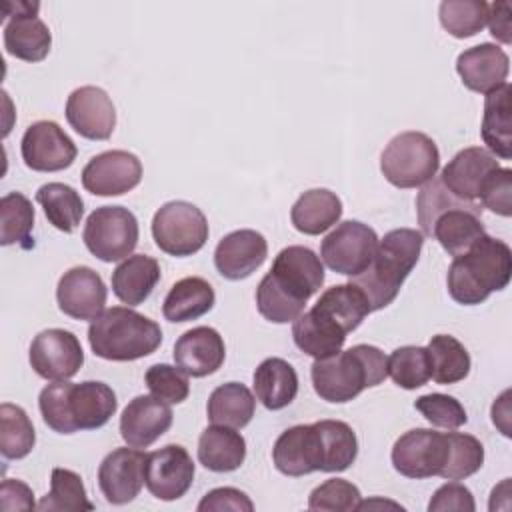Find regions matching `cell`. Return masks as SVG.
<instances>
[{
	"label": "cell",
	"mask_w": 512,
	"mask_h": 512,
	"mask_svg": "<svg viewBox=\"0 0 512 512\" xmlns=\"http://www.w3.org/2000/svg\"><path fill=\"white\" fill-rule=\"evenodd\" d=\"M322 284L320 256L306 246H286L276 254L270 272L256 288V308L274 324L294 322Z\"/></svg>",
	"instance_id": "obj_1"
},
{
	"label": "cell",
	"mask_w": 512,
	"mask_h": 512,
	"mask_svg": "<svg viewBox=\"0 0 512 512\" xmlns=\"http://www.w3.org/2000/svg\"><path fill=\"white\" fill-rule=\"evenodd\" d=\"M38 408L48 428L58 434L102 428L116 412L118 400L114 390L98 380L72 384L60 380L42 388Z\"/></svg>",
	"instance_id": "obj_2"
},
{
	"label": "cell",
	"mask_w": 512,
	"mask_h": 512,
	"mask_svg": "<svg viewBox=\"0 0 512 512\" xmlns=\"http://www.w3.org/2000/svg\"><path fill=\"white\" fill-rule=\"evenodd\" d=\"M512 276L510 246L488 234L480 236L464 254L454 256L446 286L454 302L476 306L492 292L504 290Z\"/></svg>",
	"instance_id": "obj_3"
},
{
	"label": "cell",
	"mask_w": 512,
	"mask_h": 512,
	"mask_svg": "<svg viewBox=\"0 0 512 512\" xmlns=\"http://www.w3.org/2000/svg\"><path fill=\"white\" fill-rule=\"evenodd\" d=\"M424 246V236L412 228H396L378 240L372 262L364 272L352 276V284L364 294L372 312L392 304L418 264Z\"/></svg>",
	"instance_id": "obj_4"
},
{
	"label": "cell",
	"mask_w": 512,
	"mask_h": 512,
	"mask_svg": "<svg viewBox=\"0 0 512 512\" xmlns=\"http://www.w3.org/2000/svg\"><path fill=\"white\" fill-rule=\"evenodd\" d=\"M310 376L314 392L322 400L344 404L354 400L364 388H374L386 380V356L372 344H356L328 358L314 360Z\"/></svg>",
	"instance_id": "obj_5"
},
{
	"label": "cell",
	"mask_w": 512,
	"mask_h": 512,
	"mask_svg": "<svg viewBox=\"0 0 512 512\" xmlns=\"http://www.w3.org/2000/svg\"><path fill=\"white\" fill-rule=\"evenodd\" d=\"M88 342L98 358L130 362L156 352L162 344V330L148 316L126 306H114L92 320Z\"/></svg>",
	"instance_id": "obj_6"
},
{
	"label": "cell",
	"mask_w": 512,
	"mask_h": 512,
	"mask_svg": "<svg viewBox=\"0 0 512 512\" xmlns=\"http://www.w3.org/2000/svg\"><path fill=\"white\" fill-rule=\"evenodd\" d=\"M440 166L436 142L424 132L408 130L396 134L380 156L384 178L396 188H416L432 180Z\"/></svg>",
	"instance_id": "obj_7"
},
{
	"label": "cell",
	"mask_w": 512,
	"mask_h": 512,
	"mask_svg": "<svg viewBox=\"0 0 512 512\" xmlns=\"http://www.w3.org/2000/svg\"><path fill=\"white\" fill-rule=\"evenodd\" d=\"M152 238L156 246L176 258L192 256L208 240V220L204 212L186 200L162 204L152 218Z\"/></svg>",
	"instance_id": "obj_8"
},
{
	"label": "cell",
	"mask_w": 512,
	"mask_h": 512,
	"mask_svg": "<svg viewBox=\"0 0 512 512\" xmlns=\"http://www.w3.org/2000/svg\"><path fill=\"white\" fill-rule=\"evenodd\" d=\"M138 236V220L124 206L96 208L82 230V240L88 252L102 262L128 258L138 244Z\"/></svg>",
	"instance_id": "obj_9"
},
{
	"label": "cell",
	"mask_w": 512,
	"mask_h": 512,
	"mask_svg": "<svg viewBox=\"0 0 512 512\" xmlns=\"http://www.w3.org/2000/svg\"><path fill=\"white\" fill-rule=\"evenodd\" d=\"M376 248L378 236L368 224L344 220L322 240L320 258L332 272L352 278L368 268Z\"/></svg>",
	"instance_id": "obj_10"
},
{
	"label": "cell",
	"mask_w": 512,
	"mask_h": 512,
	"mask_svg": "<svg viewBox=\"0 0 512 512\" xmlns=\"http://www.w3.org/2000/svg\"><path fill=\"white\" fill-rule=\"evenodd\" d=\"M448 456L446 434L430 428H412L392 446V466L406 478L440 476Z\"/></svg>",
	"instance_id": "obj_11"
},
{
	"label": "cell",
	"mask_w": 512,
	"mask_h": 512,
	"mask_svg": "<svg viewBox=\"0 0 512 512\" xmlns=\"http://www.w3.org/2000/svg\"><path fill=\"white\" fill-rule=\"evenodd\" d=\"M28 360L40 378L60 382L78 374L84 364V350L70 330L48 328L34 336Z\"/></svg>",
	"instance_id": "obj_12"
},
{
	"label": "cell",
	"mask_w": 512,
	"mask_h": 512,
	"mask_svg": "<svg viewBox=\"0 0 512 512\" xmlns=\"http://www.w3.org/2000/svg\"><path fill=\"white\" fill-rule=\"evenodd\" d=\"M194 462L180 444H166L146 456L144 484L148 492L164 502L182 498L194 482Z\"/></svg>",
	"instance_id": "obj_13"
},
{
	"label": "cell",
	"mask_w": 512,
	"mask_h": 512,
	"mask_svg": "<svg viewBox=\"0 0 512 512\" xmlns=\"http://www.w3.org/2000/svg\"><path fill=\"white\" fill-rule=\"evenodd\" d=\"M24 164L34 172H58L76 160L74 140L52 120L30 124L20 142Z\"/></svg>",
	"instance_id": "obj_14"
},
{
	"label": "cell",
	"mask_w": 512,
	"mask_h": 512,
	"mask_svg": "<svg viewBox=\"0 0 512 512\" xmlns=\"http://www.w3.org/2000/svg\"><path fill=\"white\" fill-rule=\"evenodd\" d=\"M142 180V162L128 150H106L88 160L82 186L94 196H122Z\"/></svg>",
	"instance_id": "obj_15"
},
{
	"label": "cell",
	"mask_w": 512,
	"mask_h": 512,
	"mask_svg": "<svg viewBox=\"0 0 512 512\" xmlns=\"http://www.w3.org/2000/svg\"><path fill=\"white\" fill-rule=\"evenodd\" d=\"M146 456L140 448H114L98 468V486L106 502L122 506L132 502L144 486Z\"/></svg>",
	"instance_id": "obj_16"
},
{
	"label": "cell",
	"mask_w": 512,
	"mask_h": 512,
	"mask_svg": "<svg viewBox=\"0 0 512 512\" xmlns=\"http://www.w3.org/2000/svg\"><path fill=\"white\" fill-rule=\"evenodd\" d=\"M106 296L102 276L88 266L66 270L56 286L58 308L74 320H96L104 312Z\"/></svg>",
	"instance_id": "obj_17"
},
{
	"label": "cell",
	"mask_w": 512,
	"mask_h": 512,
	"mask_svg": "<svg viewBox=\"0 0 512 512\" xmlns=\"http://www.w3.org/2000/svg\"><path fill=\"white\" fill-rule=\"evenodd\" d=\"M66 120L82 138L108 140L116 126V108L102 88L80 86L66 100Z\"/></svg>",
	"instance_id": "obj_18"
},
{
	"label": "cell",
	"mask_w": 512,
	"mask_h": 512,
	"mask_svg": "<svg viewBox=\"0 0 512 512\" xmlns=\"http://www.w3.org/2000/svg\"><path fill=\"white\" fill-rule=\"evenodd\" d=\"M170 406L156 396H136L120 416V436L132 448H148L172 426Z\"/></svg>",
	"instance_id": "obj_19"
},
{
	"label": "cell",
	"mask_w": 512,
	"mask_h": 512,
	"mask_svg": "<svg viewBox=\"0 0 512 512\" xmlns=\"http://www.w3.org/2000/svg\"><path fill=\"white\" fill-rule=\"evenodd\" d=\"M268 256L266 238L250 228L226 234L214 250V266L226 280H242L256 272Z\"/></svg>",
	"instance_id": "obj_20"
},
{
	"label": "cell",
	"mask_w": 512,
	"mask_h": 512,
	"mask_svg": "<svg viewBox=\"0 0 512 512\" xmlns=\"http://www.w3.org/2000/svg\"><path fill=\"white\" fill-rule=\"evenodd\" d=\"M456 72L468 90L488 94L506 84L510 60L500 46L482 42L458 54Z\"/></svg>",
	"instance_id": "obj_21"
},
{
	"label": "cell",
	"mask_w": 512,
	"mask_h": 512,
	"mask_svg": "<svg viewBox=\"0 0 512 512\" xmlns=\"http://www.w3.org/2000/svg\"><path fill=\"white\" fill-rule=\"evenodd\" d=\"M224 358V340L220 332L210 326H196L186 330L174 344L176 366L192 378L214 374L224 364Z\"/></svg>",
	"instance_id": "obj_22"
},
{
	"label": "cell",
	"mask_w": 512,
	"mask_h": 512,
	"mask_svg": "<svg viewBox=\"0 0 512 512\" xmlns=\"http://www.w3.org/2000/svg\"><path fill=\"white\" fill-rule=\"evenodd\" d=\"M500 168L496 156L480 146H470L460 150L438 176L440 182L458 198L466 202H476L484 178Z\"/></svg>",
	"instance_id": "obj_23"
},
{
	"label": "cell",
	"mask_w": 512,
	"mask_h": 512,
	"mask_svg": "<svg viewBox=\"0 0 512 512\" xmlns=\"http://www.w3.org/2000/svg\"><path fill=\"white\" fill-rule=\"evenodd\" d=\"M272 460L284 476H304L320 472L318 438L312 424H298L284 430L272 448Z\"/></svg>",
	"instance_id": "obj_24"
},
{
	"label": "cell",
	"mask_w": 512,
	"mask_h": 512,
	"mask_svg": "<svg viewBox=\"0 0 512 512\" xmlns=\"http://www.w3.org/2000/svg\"><path fill=\"white\" fill-rule=\"evenodd\" d=\"M482 208L480 206H460L442 212L430 230V236L450 254H464L480 236H484Z\"/></svg>",
	"instance_id": "obj_25"
},
{
	"label": "cell",
	"mask_w": 512,
	"mask_h": 512,
	"mask_svg": "<svg viewBox=\"0 0 512 512\" xmlns=\"http://www.w3.org/2000/svg\"><path fill=\"white\" fill-rule=\"evenodd\" d=\"M346 336L348 334L334 320L318 312L314 306L308 312H302L292 324L294 344L314 360L340 352Z\"/></svg>",
	"instance_id": "obj_26"
},
{
	"label": "cell",
	"mask_w": 512,
	"mask_h": 512,
	"mask_svg": "<svg viewBox=\"0 0 512 512\" xmlns=\"http://www.w3.org/2000/svg\"><path fill=\"white\" fill-rule=\"evenodd\" d=\"M160 280V264L148 254H130L112 272V292L128 306L142 304Z\"/></svg>",
	"instance_id": "obj_27"
},
{
	"label": "cell",
	"mask_w": 512,
	"mask_h": 512,
	"mask_svg": "<svg viewBox=\"0 0 512 512\" xmlns=\"http://www.w3.org/2000/svg\"><path fill=\"white\" fill-rule=\"evenodd\" d=\"M256 400L268 410H282L294 402L298 394V374L294 366L282 358H266L254 370Z\"/></svg>",
	"instance_id": "obj_28"
},
{
	"label": "cell",
	"mask_w": 512,
	"mask_h": 512,
	"mask_svg": "<svg viewBox=\"0 0 512 512\" xmlns=\"http://www.w3.org/2000/svg\"><path fill=\"white\" fill-rule=\"evenodd\" d=\"M246 458V440L236 428L208 426L198 438V462L210 472H234Z\"/></svg>",
	"instance_id": "obj_29"
},
{
	"label": "cell",
	"mask_w": 512,
	"mask_h": 512,
	"mask_svg": "<svg viewBox=\"0 0 512 512\" xmlns=\"http://www.w3.org/2000/svg\"><path fill=\"white\" fill-rule=\"evenodd\" d=\"M52 34L36 14L10 16L4 24V48L24 62H40L48 56Z\"/></svg>",
	"instance_id": "obj_30"
},
{
	"label": "cell",
	"mask_w": 512,
	"mask_h": 512,
	"mask_svg": "<svg viewBox=\"0 0 512 512\" xmlns=\"http://www.w3.org/2000/svg\"><path fill=\"white\" fill-rule=\"evenodd\" d=\"M342 216V200L328 188L306 190L290 210L292 226L308 236H318L332 228Z\"/></svg>",
	"instance_id": "obj_31"
},
{
	"label": "cell",
	"mask_w": 512,
	"mask_h": 512,
	"mask_svg": "<svg viewBox=\"0 0 512 512\" xmlns=\"http://www.w3.org/2000/svg\"><path fill=\"white\" fill-rule=\"evenodd\" d=\"M216 294L208 280L200 276H188L172 284L168 290L162 314L168 322H190L214 308Z\"/></svg>",
	"instance_id": "obj_32"
},
{
	"label": "cell",
	"mask_w": 512,
	"mask_h": 512,
	"mask_svg": "<svg viewBox=\"0 0 512 512\" xmlns=\"http://www.w3.org/2000/svg\"><path fill=\"white\" fill-rule=\"evenodd\" d=\"M510 84L486 94L484 114L480 134L488 152H494L498 158L508 160L512 156V120H510Z\"/></svg>",
	"instance_id": "obj_33"
},
{
	"label": "cell",
	"mask_w": 512,
	"mask_h": 512,
	"mask_svg": "<svg viewBox=\"0 0 512 512\" xmlns=\"http://www.w3.org/2000/svg\"><path fill=\"white\" fill-rule=\"evenodd\" d=\"M318 438L320 472H344L358 456V438L342 420H318L312 424Z\"/></svg>",
	"instance_id": "obj_34"
},
{
	"label": "cell",
	"mask_w": 512,
	"mask_h": 512,
	"mask_svg": "<svg viewBox=\"0 0 512 512\" xmlns=\"http://www.w3.org/2000/svg\"><path fill=\"white\" fill-rule=\"evenodd\" d=\"M256 410L254 394L242 382H226L212 390L208 398V420L218 426L244 428Z\"/></svg>",
	"instance_id": "obj_35"
},
{
	"label": "cell",
	"mask_w": 512,
	"mask_h": 512,
	"mask_svg": "<svg viewBox=\"0 0 512 512\" xmlns=\"http://www.w3.org/2000/svg\"><path fill=\"white\" fill-rule=\"evenodd\" d=\"M316 310L334 320L346 334L354 332L362 320L372 312L364 294L352 284H336L324 290L314 304Z\"/></svg>",
	"instance_id": "obj_36"
},
{
	"label": "cell",
	"mask_w": 512,
	"mask_h": 512,
	"mask_svg": "<svg viewBox=\"0 0 512 512\" xmlns=\"http://www.w3.org/2000/svg\"><path fill=\"white\" fill-rule=\"evenodd\" d=\"M36 202L42 206L48 222L60 232H74L84 216L80 194L64 182H48L38 188Z\"/></svg>",
	"instance_id": "obj_37"
},
{
	"label": "cell",
	"mask_w": 512,
	"mask_h": 512,
	"mask_svg": "<svg viewBox=\"0 0 512 512\" xmlns=\"http://www.w3.org/2000/svg\"><path fill=\"white\" fill-rule=\"evenodd\" d=\"M432 362L430 378L436 384H456L470 372V354L460 340L450 334H436L428 342Z\"/></svg>",
	"instance_id": "obj_38"
},
{
	"label": "cell",
	"mask_w": 512,
	"mask_h": 512,
	"mask_svg": "<svg viewBox=\"0 0 512 512\" xmlns=\"http://www.w3.org/2000/svg\"><path fill=\"white\" fill-rule=\"evenodd\" d=\"M34 228L32 202L22 192H8L0 200V244H20L30 248Z\"/></svg>",
	"instance_id": "obj_39"
},
{
	"label": "cell",
	"mask_w": 512,
	"mask_h": 512,
	"mask_svg": "<svg viewBox=\"0 0 512 512\" xmlns=\"http://www.w3.org/2000/svg\"><path fill=\"white\" fill-rule=\"evenodd\" d=\"M36 444L34 426L22 406L2 402L0 406V452L8 460H20Z\"/></svg>",
	"instance_id": "obj_40"
},
{
	"label": "cell",
	"mask_w": 512,
	"mask_h": 512,
	"mask_svg": "<svg viewBox=\"0 0 512 512\" xmlns=\"http://www.w3.org/2000/svg\"><path fill=\"white\" fill-rule=\"evenodd\" d=\"M42 512H82L94 510V504L86 496L80 474L68 468H54L50 476V492L38 502Z\"/></svg>",
	"instance_id": "obj_41"
},
{
	"label": "cell",
	"mask_w": 512,
	"mask_h": 512,
	"mask_svg": "<svg viewBox=\"0 0 512 512\" xmlns=\"http://www.w3.org/2000/svg\"><path fill=\"white\" fill-rule=\"evenodd\" d=\"M388 376L404 390H416L430 380L432 362L428 348L400 346L386 358Z\"/></svg>",
	"instance_id": "obj_42"
},
{
	"label": "cell",
	"mask_w": 512,
	"mask_h": 512,
	"mask_svg": "<svg viewBox=\"0 0 512 512\" xmlns=\"http://www.w3.org/2000/svg\"><path fill=\"white\" fill-rule=\"evenodd\" d=\"M448 456L440 472L444 480H464L484 464V446L478 438L464 432H446Z\"/></svg>",
	"instance_id": "obj_43"
},
{
	"label": "cell",
	"mask_w": 512,
	"mask_h": 512,
	"mask_svg": "<svg viewBox=\"0 0 512 512\" xmlns=\"http://www.w3.org/2000/svg\"><path fill=\"white\" fill-rule=\"evenodd\" d=\"M442 28L454 38L476 36L488 20V4L484 0H444L438 8Z\"/></svg>",
	"instance_id": "obj_44"
},
{
	"label": "cell",
	"mask_w": 512,
	"mask_h": 512,
	"mask_svg": "<svg viewBox=\"0 0 512 512\" xmlns=\"http://www.w3.org/2000/svg\"><path fill=\"white\" fill-rule=\"evenodd\" d=\"M460 206H480L476 202H466L458 196H454L442 182L440 178L428 180L422 190L418 192L416 198V212H418V224L422 230V236H430L434 220L450 210V208H460Z\"/></svg>",
	"instance_id": "obj_45"
},
{
	"label": "cell",
	"mask_w": 512,
	"mask_h": 512,
	"mask_svg": "<svg viewBox=\"0 0 512 512\" xmlns=\"http://www.w3.org/2000/svg\"><path fill=\"white\" fill-rule=\"evenodd\" d=\"M360 490L344 478H330L310 492L308 508L318 512H350L360 504Z\"/></svg>",
	"instance_id": "obj_46"
},
{
	"label": "cell",
	"mask_w": 512,
	"mask_h": 512,
	"mask_svg": "<svg viewBox=\"0 0 512 512\" xmlns=\"http://www.w3.org/2000/svg\"><path fill=\"white\" fill-rule=\"evenodd\" d=\"M144 382L152 396L164 400L166 404H180L190 394L188 374H184L178 366L154 364L146 370Z\"/></svg>",
	"instance_id": "obj_47"
},
{
	"label": "cell",
	"mask_w": 512,
	"mask_h": 512,
	"mask_svg": "<svg viewBox=\"0 0 512 512\" xmlns=\"http://www.w3.org/2000/svg\"><path fill=\"white\" fill-rule=\"evenodd\" d=\"M414 408L432 426H438V428L456 430V428L464 426L468 420L466 410L460 404V400H456L454 396H448V394H440V392H432V394H424V396L416 398Z\"/></svg>",
	"instance_id": "obj_48"
},
{
	"label": "cell",
	"mask_w": 512,
	"mask_h": 512,
	"mask_svg": "<svg viewBox=\"0 0 512 512\" xmlns=\"http://www.w3.org/2000/svg\"><path fill=\"white\" fill-rule=\"evenodd\" d=\"M478 198L484 208L508 218L512 214V170L502 166L492 170L484 178Z\"/></svg>",
	"instance_id": "obj_49"
},
{
	"label": "cell",
	"mask_w": 512,
	"mask_h": 512,
	"mask_svg": "<svg viewBox=\"0 0 512 512\" xmlns=\"http://www.w3.org/2000/svg\"><path fill=\"white\" fill-rule=\"evenodd\" d=\"M430 512H446V510H456V512H474V496L472 492L460 484V482H446L442 484L430 498L428 502Z\"/></svg>",
	"instance_id": "obj_50"
},
{
	"label": "cell",
	"mask_w": 512,
	"mask_h": 512,
	"mask_svg": "<svg viewBox=\"0 0 512 512\" xmlns=\"http://www.w3.org/2000/svg\"><path fill=\"white\" fill-rule=\"evenodd\" d=\"M222 510L252 512L254 504L242 490L230 488V486L214 488L198 502V512H222Z\"/></svg>",
	"instance_id": "obj_51"
},
{
	"label": "cell",
	"mask_w": 512,
	"mask_h": 512,
	"mask_svg": "<svg viewBox=\"0 0 512 512\" xmlns=\"http://www.w3.org/2000/svg\"><path fill=\"white\" fill-rule=\"evenodd\" d=\"M0 508L4 512L10 510H32L34 508V492L22 480L6 478L0 486Z\"/></svg>",
	"instance_id": "obj_52"
},
{
	"label": "cell",
	"mask_w": 512,
	"mask_h": 512,
	"mask_svg": "<svg viewBox=\"0 0 512 512\" xmlns=\"http://www.w3.org/2000/svg\"><path fill=\"white\" fill-rule=\"evenodd\" d=\"M510 12L512 6L510 2H492L488 4V28L490 34L502 42V44H510L512 42V34H510Z\"/></svg>",
	"instance_id": "obj_53"
}]
</instances>
